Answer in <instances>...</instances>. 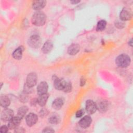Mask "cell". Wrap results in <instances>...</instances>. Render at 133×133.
Returning a JSON list of instances; mask_svg holds the SVG:
<instances>
[{
    "instance_id": "1",
    "label": "cell",
    "mask_w": 133,
    "mask_h": 133,
    "mask_svg": "<svg viewBox=\"0 0 133 133\" xmlns=\"http://www.w3.org/2000/svg\"><path fill=\"white\" fill-rule=\"evenodd\" d=\"M46 20V16L45 14L41 11L35 12L32 16V22L36 26L43 25Z\"/></svg>"
},
{
    "instance_id": "2",
    "label": "cell",
    "mask_w": 133,
    "mask_h": 133,
    "mask_svg": "<svg viewBox=\"0 0 133 133\" xmlns=\"http://www.w3.org/2000/svg\"><path fill=\"white\" fill-rule=\"evenodd\" d=\"M115 62L119 67L126 68L129 65L130 63V58L126 54H122L117 57Z\"/></svg>"
},
{
    "instance_id": "3",
    "label": "cell",
    "mask_w": 133,
    "mask_h": 133,
    "mask_svg": "<svg viewBox=\"0 0 133 133\" xmlns=\"http://www.w3.org/2000/svg\"><path fill=\"white\" fill-rule=\"evenodd\" d=\"M28 43L31 47L37 48L40 47L42 43V39L39 36L37 35H33L29 38Z\"/></svg>"
},
{
    "instance_id": "4",
    "label": "cell",
    "mask_w": 133,
    "mask_h": 133,
    "mask_svg": "<svg viewBox=\"0 0 133 133\" xmlns=\"http://www.w3.org/2000/svg\"><path fill=\"white\" fill-rule=\"evenodd\" d=\"M14 111L11 109L5 108L1 113V118L3 121H9L14 117Z\"/></svg>"
},
{
    "instance_id": "5",
    "label": "cell",
    "mask_w": 133,
    "mask_h": 133,
    "mask_svg": "<svg viewBox=\"0 0 133 133\" xmlns=\"http://www.w3.org/2000/svg\"><path fill=\"white\" fill-rule=\"evenodd\" d=\"M37 79V76L36 74L34 72H31L29 73L26 77L25 84L30 87H33L36 85Z\"/></svg>"
},
{
    "instance_id": "6",
    "label": "cell",
    "mask_w": 133,
    "mask_h": 133,
    "mask_svg": "<svg viewBox=\"0 0 133 133\" xmlns=\"http://www.w3.org/2000/svg\"><path fill=\"white\" fill-rule=\"evenodd\" d=\"M85 109L88 114H92L97 111V106L94 101L91 100H88L86 102Z\"/></svg>"
},
{
    "instance_id": "7",
    "label": "cell",
    "mask_w": 133,
    "mask_h": 133,
    "mask_svg": "<svg viewBox=\"0 0 133 133\" xmlns=\"http://www.w3.org/2000/svg\"><path fill=\"white\" fill-rule=\"evenodd\" d=\"M132 17L131 10L128 8H124L120 12L119 17L122 21H127L130 20Z\"/></svg>"
},
{
    "instance_id": "8",
    "label": "cell",
    "mask_w": 133,
    "mask_h": 133,
    "mask_svg": "<svg viewBox=\"0 0 133 133\" xmlns=\"http://www.w3.org/2000/svg\"><path fill=\"white\" fill-rule=\"evenodd\" d=\"M21 118L18 117L17 115L16 116H14L10 121H8V127L10 129H15L17 128L20 122L21 121Z\"/></svg>"
},
{
    "instance_id": "9",
    "label": "cell",
    "mask_w": 133,
    "mask_h": 133,
    "mask_svg": "<svg viewBox=\"0 0 133 133\" xmlns=\"http://www.w3.org/2000/svg\"><path fill=\"white\" fill-rule=\"evenodd\" d=\"M53 80L54 87L57 90H62L66 83V81L63 78H60L57 76H55Z\"/></svg>"
},
{
    "instance_id": "10",
    "label": "cell",
    "mask_w": 133,
    "mask_h": 133,
    "mask_svg": "<svg viewBox=\"0 0 133 133\" xmlns=\"http://www.w3.org/2000/svg\"><path fill=\"white\" fill-rule=\"evenodd\" d=\"M38 120L37 116L33 113L28 114L25 117V121L26 124L29 126H32L36 123Z\"/></svg>"
},
{
    "instance_id": "11",
    "label": "cell",
    "mask_w": 133,
    "mask_h": 133,
    "mask_svg": "<svg viewBox=\"0 0 133 133\" xmlns=\"http://www.w3.org/2000/svg\"><path fill=\"white\" fill-rule=\"evenodd\" d=\"M48 85L46 82H41L37 87V93L38 95L47 93Z\"/></svg>"
},
{
    "instance_id": "12",
    "label": "cell",
    "mask_w": 133,
    "mask_h": 133,
    "mask_svg": "<svg viewBox=\"0 0 133 133\" xmlns=\"http://www.w3.org/2000/svg\"><path fill=\"white\" fill-rule=\"evenodd\" d=\"M92 122V119L90 116L86 115L83 117L79 122V126L83 128H86L88 127Z\"/></svg>"
},
{
    "instance_id": "13",
    "label": "cell",
    "mask_w": 133,
    "mask_h": 133,
    "mask_svg": "<svg viewBox=\"0 0 133 133\" xmlns=\"http://www.w3.org/2000/svg\"><path fill=\"white\" fill-rule=\"evenodd\" d=\"M46 4L45 1H35L32 3V8L37 11L43 9Z\"/></svg>"
},
{
    "instance_id": "14",
    "label": "cell",
    "mask_w": 133,
    "mask_h": 133,
    "mask_svg": "<svg viewBox=\"0 0 133 133\" xmlns=\"http://www.w3.org/2000/svg\"><path fill=\"white\" fill-rule=\"evenodd\" d=\"M80 49L79 45L77 44H71L68 49V52L70 55H75L77 54Z\"/></svg>"
},
{
    "instance_id": "15",
    "label": "cell",
    "mask_w": 133,
    "mask_h": 133,
    "mask_svg": "<svg viewBox=\"0 0 133 133\" xmlns=\"http://www.w3.org/2000/svg\"><path fill=\"white\" fill-rule=\"evenodd\" d=\"M64 104V100L62 98H57L53 101L52 103V108L56 110H58L60 109Z\"/></svg>"
},
{
    "instance_id": "16",
    "label": "cell",
    "mask_w": 133,
    "mask_h": 133,
    "mask_svg": "<svg viewBox=\"0 0 133 133\" xmlns=\"http://www.w3.org/2000/svg\"><path fill=\"white\" fill-rule=\"evenodd\" d=\"M53 47L52 42L50 41H47L43 45L42 48V51L44 54H48L51 51L52 48Z\"/></svg>"
},
{
    "instance_id": "17",
    "label": "cell",
    "mask_w": 133,
    "mask_h": 133,
    "mask_svg": "<svg viewBox=\"0 0 133 133\" xmlns=\"http://www.w3.org/2000/svg\"><path fill=\"white\" fill-rule=\"evenodd\" d=\"M48 97L49 95L47 93L39 95L37 98V104L41 107H44L47 101Z\"/></svg>"
},
{
    "instance_id": "18",
    "label": "cell",
    "mask_w": 133,
    "mask_h": 133,
    "mask_svg": "<svg viewBox=\"0 0 133 133\" xmlns=\"http://www.w3.org/2000/svg\"><path fill=\"white\" fill-rule=\"evenodd\" d=\"M23 51V48L21 46L16 49L12 54V57L16 60H20L22 58V52Z\"/></svg>"
},
{
    "instance_id": "19",
    "label": "cell",
    "mask_w": 133,
    "mask_h": 133,
    "mask_svg": "<svg viewBox=\"0 0 133 133\" xmlns=\"http://www.w3.org/2000/svg\"><path fill=\"white\" fill-rule=\"evenodd\" d=\"M10 103V101L9 98L4 95H2L0 97V104L4 108H7Z\"/></svg>"
},
{
    "instance_id": "20",
    "label": "cell",
    "mask_w": 133,
    "mask_h": 133,
    "mask_svg": "<svg viewBox=\"0 0 133 133\" xmlns=\"http://www.w3.org/2000/svg\"><path fill=\"white\" fill-rule=\"evenodd\" d=\"M108 105L109 104L107 101H102L100 102L98 105L97 104V109H98V110L101 112H104L107 110Z\"/></svg>"
},
{
    "instance_id": "21",
    "label": "cell",
    "mask_w": 133,
    "mask_h": 133,
    "mask_svg": "<svg viewBox=\"0 0 133 133\" xmlns=\"http://www.w3.org/2000/svg\"><path fill=\"white\" fill-rule=\"evenodd\" d=\"M28 111V108L26 106H22L18 109L17 116L20 118L22 119L26 115Z\"/></svg>"
},
{
    "instance_id": "22",
    "label": "cell",
    "mask_w": 133,
    "mask_h": 133,
    "mask_svg": "<svg viewBox=\"0 0 133 133\" xmlns=\"http://www.w3.org/2000/svg\"><path fill=\"white\" fill-rule=\"evenodd\" d=\"M107 25V22L105 20H101L98 21L97 24L96 29L98 31H102L105 29Z\"/></svg>"
},
{
    "instance_id": "23",
    "label": "cell",
    "mask_w": 133,
    "mask_h": 133,
    "mask_svg": "<svg viewBox=\"0 0 133 133\" xmlns=\"http://www.w3.org/2000/svg\"><path fill=\"white\" fill-rule=\"evenodd\" d=\"M49 122L52 124H58L60 121V117L58 115H51L48 119Z\"/></svg>"
},
{
    "instance_id": "24",
    "label": "cell",
    "mask_w": 133,
    "mask_h": 133,
    "mask_svg": "<svg viewBox=\"0 0 133 133\" xmlns=\"http://www.w3.org/2000/svg\"><path fill=\"white\" fill-rule=\"evenodd\" d=\"M72 85L71 83L66 82L65 86L63 89V91L65 92H70L72 90Z\"/></svg>"
},
{
    "instance_id": "25",
    "label": "cell",
    "mask_w": 133,
    "mask_h": 133,
    "mask_svg": "<svg viewBox=\"0 0 133 133\" xmlns=\"http://www.w3.org/2000/svg\"><path fill=\"white\" fill-rule=\"evenodd\" d=\"M32 92V87H30L26 85V84L24 85V92L25 94H30Z\"/></svg>"
},
{
    "instance_id": "26",
    "label": "cell",
    "mask_w": 133,
    "mask_h": 133,
    "mask_svg": "<svg viewBox=\"0 0 133 133\" xmlns=\"http://www.w3.org/2000/svg\"><path fill=\"white\" fill-rule=\"evenodd\" d=\"M25 92L20 96V100L22 102H26L28 101V97L25 95Z\"/></svg>"
},
{
    "instance_id": "27",
    "label": "cell",
    "mask_w": 133,
    "mask_h": 133,
    "mask_svg": "<svg viewBox=\"0 0 133 133\" xmlns=\"http://www.w3.org/2000/svg\"><path fill=\"white\" fill-rule=\"evenodd\" d=\"M84 114V110L83 109H81L78 111H77L76 113V117H77V118H79V117H81Z\"/></svg>"
},
{
    "instance_id": "28",
    "label": "cell",
    "mask_w": 133,
    "mask_h": 133,
    "mask_svg": "<svg viewBox=\"0 0 133 133\" xmlns=\"http://www.w3.org/2000/svg\"><path fill=\"white\" fill-rule=\"evenodd\" d=\"M8 126H6L5 125L2 126L0 128V132L2 133H5V132H7L8 131Z\"/></svg>"
},
{
    "instance_id": "29",
    "label": "cell",
    "mask_w": 133,
    "mask_h": 133,
    "mask_svg": "<svg viewBox=\"0 0 133 133\" xmlns=\"http://www.w3.org/2000/svg\"><path fill=\"white\" fill-rule=\"evenodd\" d=\"M48 113V111L47 110V109H41L40 112H39V114H40V116L42 117V116H44L45 115H46Z\"/></svg>"
},
{
    "instance_id": "30",
    "label": "cell",
    "mask_w": 133,
    "mask_h": 133,
    "mask_svg": "<svg viewBox=\"0 0 133 133\" xmlns=\"http://www.w3.org/2000/svg\"><path fill=\"white\" fill-rule=\"evenodd\" d=\"M42 132H55V131L51 128L50 127H47L45 128V129H44V130L42 131Z\"/></svg>"
},
{
    "instance_id": "31",
    "label": "cell",
    "mask_w": 133,
    "mask_h": 133,
    "mask_svg": "<svg viewBox=\"0 0 133 133\" xmlns=\"http://www.w3.org/2000/svg\"><path fill=\"white\" fill-rule=\"evenodd\" d=\"M15 132H19V133H21V132H25V130L22 128V127H19V126L16 128L15 129Z\"/></svg>"
},
{
    "instance_id": "32",
    "label": "cell",
    "mask_w": 133,
    "mask_h": 133,
    "mask_svg": "<svg viewBox=\"0 0 133 133\" xmlns=\"http://www.w3.org/2000/svg\"><path fill=\"white\" fill-rule=\"evenodd\" d=\"M37 104V98H34L32 99L31 101V105L32 106H34Z\"/></svg>"
},
{
    "instance_id": "33",
    "label": "cell",
    "mask_w": 133,
    "mask_h": 133,
    "mask_svg": "<svg viewBox=\"0 0 133 133\" xmlns=\"http://www.w3.org/2000/svg\"><path fill=\"white\" fill-rule=\"evenodd\" d=\"M122 25H123V23L122 22H119V21H117L115 25H116V26H117V27L119 28H121L123 27Z\"/></svg>"
},
{
    "instance_id": "34",
    "label": "cell",
    "mask_w": 133,
    "mask_h": 133,
    "mask_svg": "<svg viewBox=\"0 0 133 133\" xmlns=\"http://www.w3.org/2000/svg\"><path fill=\"white\" fill-rule=\"evenodd\" d=\"M85 82H86V81H85V78H81V82H80L81 86H84V85H85Z\"/></svg>"
},
{
    "instance_id": "35",
    "label": "cell",
    "mask_w": 133,
    "mask_h": 133,
    "mask_svg": "<svg viewBox=\"0 0 133 133\" xmlns=\"http://www.w3.org/2000/svg\"><path fill=\"white\" fill-rule=\"evenodd\" d=\"M79 1H71V3H72L73 4H76L78 3H79Z\"/></svg>"
},
{
    "instance_id": "36",
    "label": "cell",
    "mask_w": 133,
    "mask_h": 133,
    "mask_svg": "<svg viewBox=\"0 0 133 133\" xmlns=\"http://www.w3.org/2000/svg\"><path fill=\"white\" fill-rule=\"evenodd\" d=\"M132 39H130V40L129 41V43H128V44H129V45L130 46H132Z\"/></svg>"
}]
</instances>
